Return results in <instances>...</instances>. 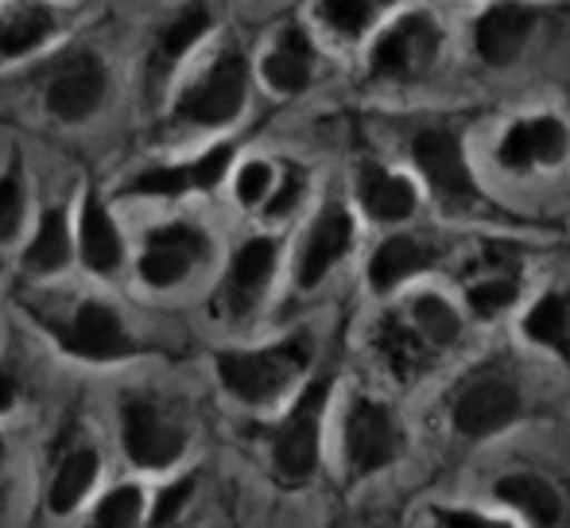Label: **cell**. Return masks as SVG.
I'll return each instance as SVG.
<instances>
[{"label": "cell", "mask_w": 570, "mask_h": 528, "mask_svg": "<svg viewBox=\"0 0 570 528\" xmlns=\"http://www.w3.org/2000/svg\"><path fill=\"white\" fill-rule=\"evenodd\" d=\"M78 253H82L86 268L94 272H114L120 257H125V245H120V229L109 218L106 203L98 198V190H90L82 203V229H78Z\"/></svg>", "instance_id": "e0dca14e"}, {"label": "cell", "mask_w": 570, "mask_h": 528, "mask_svg": "<svg viewBox=\"0 0 570 528\" xmlns=\"http://www.w3.org/2000/svg\"><path fill=\"white\" fill-rule=\"evenodd\" d=\"M190 493H195V478H183V482L167 486V490L159 493L156 509H151V525H156V528L171 525L175 517H179V509L187 506V498H190Z\"/></svg>", "instance_id": "d6a6232c"}, {"label": "cell", "mask_w": 570, "mask_h": 528, "mask_svg": "<svg viewBox=\"0 0 570 528\" xmlns=\"http://www.w3.org/2000/svg\"><path fill=\"white\" fill-rule=\"evenodd\" d=\"M412 323L420 326V334L431 346H446V342L458 339V315L439 295H420V300H415Z\"/></svg>", "instance_id": "83f0119b"}, {"label": "cell", "mask_w": 570, "mask_h": 528, "mask_svg": "<svg viewBox=\"0 0 570 528\" xmlns=\"http://www.w3.org/2000/svg\"><path fill=\"white\" fill-rule=\"evenodd\" d=\"M353 245V222L342 206H326L318 214V222L311 226V237L303 245V257H299V284L303 287H315L318 280L331 272L334 261L345 257V250Z\"/></svg>", "instance_id": "9a60e30c"}, {"label": "cell", "mask_w": 570, "mask_h": 528, "mask_svg": "<svg viewBox=\"0 0 570 528\" xmlns=\"http://www.w3.org/2000/svg\"><path fill=\"white\" fill-rule=\"evenodd\" d=\"M439 528H504V525L485 521V517H473V514H439Z\"/></svg>", "instance_id": "d590c367"}, {"label": "cell", "mask_w": 570, "mask_h": 528, "mask_svg": "<svg viewBox=\"0 0 570 528\" xmlns=\"http://www.w3.org/2000/svg\"><path fill=\"white\" fill-rule=\"evenodd\" d=\"M272 268H276V245L268 237H253L245 250L233 257V268L222 284V307L229 315H248L261 300V292L268 287Z\"/></svg>", "instance_id": "7c38bea8"}, {"label": "cell", "mask_w": 570, "mask_h": 528, "mask_svg": "<svg viewBox=\"0 0 570 528\" xmlns=\"http://www.w3.org/2000/svg\"><path fill=\"white\" fill-rule=\"evenodd\" d=\"M520 412V397L509 381H478L454 408V423L462 436H493L504 423H512Z\"/></svg>", "instance_id": "4fadbf2b"}, {"label": "cell", "mask_w": 570, "mask_h": 528, "mask_svg": "<svg viewBox=\"0 0 570 528\" xmlns=\"http://www.w3.org/2000/svg\"><path fill=\"white\" fill-rule=\"evenodd\" d=\"M94 482H98V454H94L90 447L70 451L67 462L59 467V475H55L51 493H47V506H51L55 514H70V509L90 493Z\"/></svg>", "instance_id": "603a6c76"}, {"label": "cell", "mask_w": 570, "mask_h": 528, "mask_svg": "<svg viewBox=\"0 0 570 528\" xmlns=\"http://www.w3.org/2000/svg\"><path fill=\"white\" fill-rule=\"evenodd\" d=\"M0 462H4V443H0Z\"/></svg>", "instance_id": "74e56055"}, {"label": "cell", "mask_w": 570, "mask_h": 528, "mask_svg": "<svg viewBox=\"0 0 570 528\" xmlns=\"http://www.w3.org/2000/svg\"><path fill=\"white\" fill-rule=\"evenodd\" d=\"M361 203L373 218L381 222H400L415 211V190L407 179L400 175H389V172H373L368 167L365 179H361Z\"/></svg>", "instance_id": "44dd1931"}, {"label": "cell", "mask_w": 570, "mask_h": 528, "mask_svg": "<svg viewBox=\"0 0 570 528\" xmlns=\"http://www.w3.org/2000/svg\"><path fill=\"white\" fill-rule=\"evenodd\" d=\"M120 423H125L128 459L144 470L171 467V462L183 454V447H187V436H183L179 423H171L151 400H144V397H128L125 404H120Z\"/></svg>", "instance_id": "5b68a950"}, {"label": "cell", "mask_w": 570, "mask_h": 528, "mask_svg": "<svg viewBox=\"0 0 570 528\" xmlns=\"http://www.w3.org/2000/svg\"><path fill=\"white\" fill-rule=\"evenodd\" d=\"M106 98V67L94 51H75L55 67L51 86H47V109L59 121H86L98 114Z\"/></svg>", "instance_id": "8992f818"}, {"label": "cell", "mask_w": 570, "mask_h": 528, "mask_svg": "<svg viewBox=\"0 0 570 528\" xmlns=\"http://www.w3.org/2000/svg\"><path fill=\"white\" fill-rule=\"evenodd\" d=\"M210 8H203V4H190V8H183L179 16H175L171 23H167V31L159 36V51L167 55V59H179V55H187L190 47L198 43V39L210 31Z\"/></svg>", "instance_id": "4316f807"}, {"label": "cell", "mask_w": 570, "mask_h": 528, "mask_svg": "<svg viewBox=\"0 0 570 528\" xmlns=\"http://www.w3.org/2000/svg\"><path fill=\"white\" fill-rule=\"evenodd\" d=\"M20 218H23V187H20V172L12 164L4 172V179H0V242H12L16 229H20Z\"/></svg>", "instance_id": "f546056e"}, {"label": "cell", "mask_w": 570, "mask_h": 528, "mask_svg": "<svg viewBox=\"0 0 570 528\" xmlns=\"http://www.w3.org/2000/svg\"><path fill=\"white\" fill-rule=\"evenodd\" d=\"M248 94V62L240 51H226L187 94L179 98L175 114L190 125H203V129H218L229 125L240 114Z\"/></svg>", "instance_id": "7a4b0ae2"}, {"label": "cell", "mask_w": 570, "mask_h": 528, "mask_svg": "<svg viewBox=\"0 0 570 528\" xmlns=\"http://www.w3.org/2000/svg\"><path fill=\"white\" fill-rule=\"evenodd\" d=\"M323 16L331 28L342 31V36H357V31H365L368 20L376 16V4H365V0H331V4H323Z\"/></svg>", "instance_id": "4dcf8cb0"}, {"label": "cell", "mask_w": 570, "mask_h": 528, "mask_svg": "<svg viewBox=\"0 0 570 528\" xmlns=\"http://www.w3.org/2000/svg\"><path fill=\"white\" fill-rule=\"evenodd\" d=\"M376 346H381V354L389 358L392 370H396L400 378H412V373H420L423 365H428L431 342L423 339L415 323H400V319H389V323L381 326V339H376Z\"/></svg>", "instance_id": "cb8c5ba5"}, {"label": "cell", "mask_w": 570, "mask_h": 528, "mask_svg": "<svg viewBox=\"0 0 570 528\" xmlns=\"http://www.w3.org/2000/svg\"><path fill=\"white\" fill-rule=\"evenodd\" d=\"M415 159H420V172L428 175L435 198L446 206V211H465L473 206L478 190H473V179L465 172V156L462 144H458L454 133L443 129H428L415 136Z\"/></svg>", "instance_id": "52a82bcc"}, {"label": "cell", "mask_w": 570, "mask_h": 528, "mask_svg": "<svg viewBox=\"0 0 570 528\" xmlns=\"http://www.w3.org/2000/svg\"><path fill=\"white\" fill-rule=\"evenodd\" d=\"M140 517H144V493L136 486H117L98 506L90 528H140Z\"/></svg>", "instance_id": "f1b7e54d"}, {"label": "cell", "mask_w": 570, "mask_h": 528, "mask_svg": "<svg viewBox=\"0 0 570 528\" xmlns=\"http://www.w3.org/2000/svg\"><path fill=\"white\" fill-rule=\"evenodd\" d=\"M497 498L517 506L524 517H532L540 528H556L563 517V501H559L556 486H548L535 475H509L497 482Z\"/></svg>", "instance_id": "ffe728a7"}, {"label": "cell", "mask_w": 570, "mask_h": 528, "mask_svg": "<svg viewBox=\"0 0 570 528\" xmlns=\"http://www.w3.org/2000/svg\"><path fill=\"white\" fill-rule=\"evenodd\" d=\"M345 454H350L353 475H373V470L389 467L396 454V428H392L389 408L373 404V400H357L345 428Z\"/></svg>", "instance_id": "30bf717a"}, {"label": "cell", "mask_w": 570, "mask_h": 528, "mask_svg": "<svg viewBox=\"0 0 570 528\" xmlns=\"http://www.w3.org/2000/svg\"><path fill=\"white\" fill-rule=\"evenodd\" d=\"M28 268L31 272H59L67 268L70 261V229H67V214L59 211V206H51V211L43 214V222H39V234L36 242H31L28 250Z\"/></svg>", "instance_id": "d4e9b609"}, {"label": "cell", "mask_w": 570, "mask_h": 528, "mask_svg": "<svg viewBox=\"0 0 570 528\" xmlns=\"http://www.w3.org/2000/svg\"><path fill=\"white\" fill-rule=\"evenodd\" d=\"M528 339L543 342V346L570 358V307L563 295H548V300L528 315Z\"/></svg>", "instance_id": "484cf974"}, {"label": "cell", "mask_w": 570, "mask_h": 528, "mask_svg": "<svg viewBox=\"0 0 570 528\" xmlns=\"http://www.w3.org/2000/svg\"><path fill=\"white\" fill-rule=\"evenodd\" d=\"M272 187V167L268 164H245L237 175V198L245 206H256Z\"/></svg>", "instance_id": "836d02e7"}, {"label": "cell", "mask_w": 570, "mask_h": 528, "mask_svg": "<svg viewBox=\"0 0 570 528\" xmlns=\"http://www.w3.org/2000/svg\"><path fill=\"white\" fill-rule=\"evenodd\" d=\"M55 334L67 346V354L86 358V362H120L136 354V342L128 339L120 315L101 300H82L70 311V319L55 326Z\"/></svg>", "instance_id": "3957f363"}, {"label": "cell", "mask_w": 570, "mask_h": 528, "mask_svg": "<svg viewBox=\"0 0 570 528\" xmlns=\"http://www.w3.org/2000/svg\"><path fill=\"white\" fill-rule=\"evenodd\" d=\"M311 362V339L295 334V339L279 342L268 350H248V354H218V378L237 400L245 404H264V400L279 397Z\"/></svg>", "instance_id": "6da1fadb"}, {"label": "cell", "mask_w": 570, "mask_h": 528, "mask_svg": "<svg viewBox=\"0 0 570 528\" xmlns=\"http://www.w3.org/2000/svg\"><path fill=\"white\" fill-rule=\"evenodd\" d=\"M535 28V12L524 4H497L478 20V51L489 67H509L524 51Z\"/></svg>", "instance_id": "5bb4252c"}, {"label": "cell", "mask_w": 570, "mask_h": 528, "mask_svg": "<svg viewBox=\"0 0 570 528\" xmlns=\"http://www.w3.org/2000/svg\"><path fill=\"white\" fill-rule=\"evenodd\" d=\"M512 295H517V284H512V280H485V284L470 287V307L478 311V315H493V311L509 307Z\"/></svg>", "instance_id": "1f68e13d"}, {"label": "cell", "mask_w": 570, "mask_h": 528, "mask_svg": "<svg viewBox=\"0 0 570 528\" xmlns=\"http://www.w3.org/2000/svg\"><path fill=\"white\" fill-rule=\"evenodd\" d=\"M299 190H303V179H299V172H287V183H284V190H279L276 198H272V206H268V214H287L295 206V198H299Z\"/></svg>", "instance_id": "e575fe53"}, {"label": "cell", "mask_w": 570, "mask_h": 528, "mask_svg": "<svg viewBox=\"0 0 570 528\" xmlns=\"http://www.w3.org/2000/svg\"><path fill=\"white\" fill-rule=\"evenodd\" d=\"M431 264V250L420 242V237H392L381 250L373 253V264H368V284L376 292H392L400 280L415 276Z\"/></svg>", "instance_id": "d6986e66"}, {"label": "cell", "mask_w": 570, "mask_h": 528, "mask_svg": "<svg viewBox=\"0 0 570 528\" xmlns=\"http://www.w3.org/2000/svg\"><path fill=\"white\" fill-rule=\"evenodd\" d=\"M203 257H206V237L195 226L151 229L140 257V280L151 287H171Z\"/></svg>", "instance_id": "9c48e42d"}, {"label": "cell", "mask_w": 570, "mask_h": 528, "mask_svg": "<svg viewBox=\"0 0 570 528\" xmlns=\"http://www.w3.org/2000/svg\"><path fill=\"white\" fill-rule=\"evenodd\" d=\"M570 136L556 117H535V121H520L517 129L504 136L501 144V164L504 167H532V164H559L567 156Z\"/></svg>", "instance_id": "2e32d148"}, {"label": "cell", "mask_w": 570, "mask_h": 528, "mask_svg": "<svg viewBox=\"0 0 570 528\" xmlns=\"http://www.w3.org/2000/svg\"><path fill=\"white\" fill-rule=\"evenodd\" d=\"M12 404H16V381L0 373V412H8Z\"/></svg>", "instance_id": "8d00e7d4"}, {"label": "cell", "mask_w": 570, "mask_h": 528, "mask_svg": "<svg viewBox=\"0 0 570 528\" xmlns=\"http://www.w3.org/2000/svg\"><path fill=\"white\" fill-rule=\"evenodd\" d=\"M233 144H218L206 156L190 159V164L175 167H151L140 179H132L128 195H187V190H210L222 183V175L229 172Z\"/></svg>", "instance_id": "8fae6325"}, {"label": "cell", "mask_w": 570, "mask_h": 528, "mask_svg": "<svg viewBox=\"0 0 570 528\" xmlns=\"http://www.w3.org/2000/svg\"><path fill=\"white\" fill-rule=\"evenodd\" d=\"M326 397H331V381L323 378L299 397V404L292 408V415L276 431V443H272L276 470L284 478H292V482L311 478V470L318 462V423H323Z\"/></svg>", "instance_id": "277c9868"}, {"label": "cell", "mask_w": 570, "mask_h": 528, "mask_svg": "<svg viewBox=\"0 0 570 528\" xmlns=\"http://www.w3.org/2000/svg\"><path fill=\"white\" fill-rule=\"evenodd\" d=\"M439 51V31L428 16H407L373 47L376 78H420Z\"/></svg>", "instance_id": "ba28073f"}, {"label": "cell", "mask_w": 570, "mask_h": 528, "mask_svg": "<svg viewBox=\"0 0 570 528\" xmlns=\"http://www.w3.org/2000/svg\"><path fill=\"white\" fill-rule=\"evenodd\" d=\"M55 31V16L43 4H20L0 20V55H23L47 43Z\"/></svg>", "instance_id": "7402d4cb"}, {"label": "cell", "mask_w": 570, "mask_h": 528, "mask_svg": "<svg viewBox=\"0 0 570 528\" xmlns=\"http://www.w3.org/2000/svg\"><path fill=\"white\" fill-rule=\"evenodd\" d=\"M311 67H315V55H311V43L299 28H287L279 36L276 51L264 59V78H268L272 90L279 94H299L303 86L311 82Z\"/></svg>", "instance_id": "ac0fdd59"}]
</instances>
